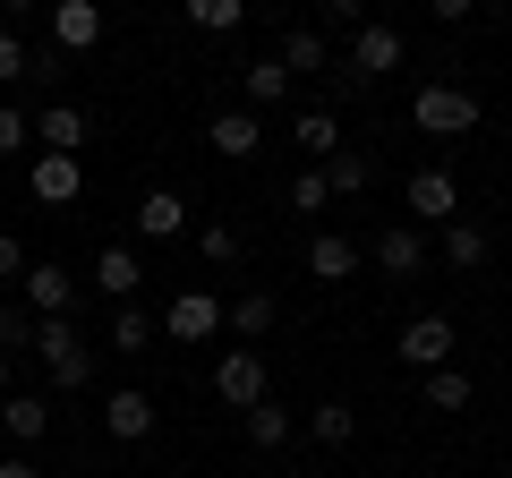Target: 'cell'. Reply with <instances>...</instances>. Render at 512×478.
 <instances>
[{"label": "cell", "instance_id": "6da1fadb", "mask_svg": "<svg viewBox=\"0 0 512 478\" xmlns=\"http://www.w3.org/2000/svg\"><path fill=\"white\" fill-rule=\"evenodd\" d=\"M410 129L453 146V137H470V129H478V94H470V86H444V77H436V86L410 94Z\"/></svg>", "mask_w": 512, "mask_h": 478}, {"label": "cell", "instance_id": "7a4b0ae2", "mask_svg": "<svg viewBox=\"0 0 512 478\" xmlns=\"http://www.w3.org/2000/svg\"><path fill=\"white\" fill-rule=\"evenodd\" d=\"M35 350H43V368H52L60 393H86V385H94V342L69 325V316H43V325H35Z\"/></svg>", "mask_w": 512, "mask_h": 478}, {"label": "cell", "instance_id": "3957f363", "mask_svg": "<svg viewBox=\"0 0 512 478\" xmlns=\"http://www.w3.org/2000/svg\"><path fill=\"white\" fill-rule=\"evenodd\" d=\"M214 393H222V402L239 410V419H248L256 402H274V368H265V350L231 342V350H222V359H214Z\"/></svg>", "mask_w": 512, "mask_h": 478}, {"label": "cell", "instance_id": "277c9868", "mask_svg": "<svg viewBox=\"0 0 512 478\" xmlns=\"http://www.w3.org/2000/svg\"><path fill=\"white\" fill-rule=\"evenodd\" d=\"M393 350H402V368H419V376H436V368H453V350H461V333H453V316H410L402 333H393Z\"/></svg>", "mask_w": 512, "mask_h": 478}, {"label": "cell", "instance_id": "5b68a950", "mask_svg": "<svg viewBox=\"0 0 512 478\" xmlns=\"http://www.w3.org/2000/svg\"><path fill=\"white\" fill-rule=\"evenodd\" d=\"M402 197H410V214H419V222H436V231H444V222H461V180H453L444 163L410 171V188H402Z\"/></svg>", "mask_w": 512, "mask_h": 478}, {"label": "cell", "instance_id": "8992f818", "mask_svg": "<svg viewBox=\"0 0 512 478\" xmlns=\"http://www.w3.org/2000/svg\"><path fill=\"white\" fill-rule=\"evenodd\" d=\"M402 52H410V43H402V26H376V18H367L359 35H350V69H342V77H359V86H367V77L402 69Z\"/></svg>", "mask_w": 512, "mask_h": 478}, {"label": "cell", "instance_id": "52a82bcc", "mask_svg": "<svg viewBox=\"0 0 512 478\" xmlns=\"http://www.w3.org/2000/svg\"><path fill=\"white\" fill-rule=\"evenodd\" d=\"M154 419H163V410H154V393H146V385H120V393L103 402V436H111V444H146V436H154Z\"/></svg>", "mask_w": 512, "mask_h": 478}, {"label": "cell", "instance_id": "ba28073f", "mask_svg": "<svg viewBox=\"0 0 512 478\" xmlns=\"http://www.w3.org/2000/svg\"><path fill=\"white\" fill-rule=\"evenodd\" d=\"M205 146H214L222 163H256V154H265V120H256V111H214V120H205Z\"/></svg>", "mask_w": 512, "mask_h": 478}, {"label": "cell", "instance_id": "9c48e42d", "mask_svg": "<svg viewBox=\"0 0 512 478\" xmlns=\"http://www.w3.org/2000/svg\"><path fill=\"white\" fill-rule=\"evenodd\" d=\"M18 291H26V316H35V325H43V316H69V308H77V274H69V265H26Z\"/></svg>", "mask_w": 512, "mask_h": 478}, {"label": "cell", "instance_id": "30bf717a", "mask_svg": "<svg viewBox=\"0 0 512 478\" xmlns=\"http://www.w3.org/2000/svg\"><path fill=\"white\" fill-rule=\"evenodd\" d=\"M163 333H171V342H214V333H222V299L214 291H180L163 308Z\"/></svg>", "mask_w": 512, "mask_h": 478}, {"label": "cell", "instance_id": "8fae6325", "mask_svg": "<svg viewBox=\"0 0 512 478\" xmlns=\"http://www.w3.org/2000/svg\"><path fill=\"white\" fill-rule=\"evenodd\" d=\"M291 146L316 154V171L342 154V120H333V103H299V111H291Z\"/></svg>", "mask_w": 512, "mask_h": 478}, {"label": "cell", "instance_id": "7c38bea8", "mask_svg": "<svg viewBox=\"0 0 512 478\" xmlns=\"http://www.w3.org/2000/svg\"><path fill=\"white\" fill-rule=\"evenodd\" d=\"M26 188H35V205H77L86 197V171H77V154H35Z\"/></svg>", "mask_w": 512, "mask_h": 478}, {"label": "cell", "instance_id": "4fadbf2b", "mask_svg": "<svg viewBox=\"0 0 512 478\" xmlns=\"http://www.w3.org/2000/svg\"><path fill=\"white\" fill-rule=\"evenodd\" d=\"M291 86H299V77L282 69V60H248V69H239V111H256V120H265L274 103H291Z\"/></svg>", "mask_w": 512, "mask_h": 478}, {"label": "cell", "instance_id": "5bb4252c", "mask_svg": "<svg viewBox=\"0 0 512 478\" xmlns=\"http://www.w3.org/2000/svg\"><path fill=\"white\" fill-rule=\"evenodd\" d=\"M0 436L18 444V453H35V444L52 436V402H43V393H9V402H0Z\"/></svg>", "mask_w": 512, "mask_h": 478}, {"label": "cell", "instance_id": "9a60e30c", "mask_svg": "<svg viewBox=\"0 0 512 478\" xmlns=\"http://www.w3.org/2000/svg\"><path fill=\"white\" fill-rule=\"evenodd\" d=\"M103 43V9L94 0H52V52H94Z\"/></svg>", "mask_w": 512, "mask_h": 478}, {"label": "cell", "instance_id": "2e32d148", "mask_svg": "<svg viewBox=\"0 0 512 478\" xmlns=\"http://www.w3.org/2000/svg\"><path fill=\"white\" fill-rule=\"evenodd\" d=\"M376 265H384V274H393V282L427 274V231H419V222H393V231L376 239Z\"/></svg>", "mask_w": 512, "mask_h": 478}, {"label": "cell", "instance_id": "e0dca14e", "mask_svg": "<svg viewBox=\"0 0 512 478\" xmlns=\"http://www.w3.org/2000/svg\"><path fill=\"white\" fill-rule=\"evenodd\" d=\"M137 282H146V265H137V248H120V239H111L103 257H94V291H103L111 308H128V299H137Z\"/></svg>", "mask_w": 512, "mask_h": 478}, {"label": "cell", "instance_id": "ac0fdd59", "mask_svg": "<svg viewBox=\"0 0 512 478\" xmlns=\"http://www.w3.org/2000/svg\"><path fill=\"white\" fill-rule=\"evenodd\" d=\"M137 231L146 239H180L188 231V197L180 188H146V197H137Z\"/></svg>", "mask_w": 512, "mask_h": 478}, {"label": "cell", "instance_id": "d6986e66", "mask_svg": "<svg viewBox=\"0 0 512 478\" xmlns=\"http://www.w3.org/2000/svg\"><path fill=\"white\" fill-rule=\"evenodd\" d=\"M308 274H316V282H350V274H359V239L316 231V239H308Z\"/></svg>", "mask_w": 512, "mask_h": 478}, {"label": "cell", "instance_id": "ffe728a7", "mask_svg": "<svg viewBox=\"0 0 512 478\" xmlns=\"http://www.w3.org/2000/svg\"><path fill=\"white\" fill-rule=\"evenodd\" d=\"M274 60H282L291 77H325V69H333V52H325V26H291Z\"/></svg>", "mask_w": 512, "mask_h": 478}, {"label": "cell", "instance_id": "44dd1931", "mask_svg": "<svg viewBox=\"0 0 512 478\" xmlns=\"http://www.w3.org/2000/svg\"><path fill=\"white\" fill-rule=\"evenodd\" d=\"M436 248H444V265H453V274H478V265L495 257V239L478 231V222H444V239H436Z\"/></svg>", "mask_w": 512, "mask_h": 478}, {"label": "cell", "instance_id": "7402d4cb", "mask_svg": "<svg viewBox=\"0 0 512 478\" xmlns=\"http://www.w3.org/2000/svg\"><path fill=\"white\" fill-rule=\"evenodd\" d=\"M222 333H239V342H265V333H274V299H265V291H239L231 299V308H222Z\"/></svg>", "mask_w": 512, "mask_h": 478}, {"label": "cell", "instance_id": "603a6c76", "mask_svg": "<svg viewBox=\"0 0 512 478\" xmlns=\"http://www.w3.org/2000/svg\"><path fill=\"white\" fill-rule=\"evenodd\" d=\"M35 137H43V154H77V146H86V111H77V103H43Z\"/></svg>", "mask_w": 512, "mask_h": 478}, {"label": "cell", "instance_id": "cb8c5ba5", "mask_svg": "<svg viewBox=\"0 0 512 478\" xmlns=\"http://www.w3.org/2000/svg\"><path fill=\"white\" fill-rule=\"evenodd\" d=\"M239 427H248V444H256V453H282V444H291V410H282V402H256L248 410V419H239Z\"/></svg>", "mask_w": 512, "mask_h": 478}, {"label": "cell", "instance_id": "d4e9b609", "mask_svg": "<svg viewBox=\"0 0 512 478\" xmlns=\"http://www.w3.org/2000/svg\"><path fill=\"white\" fill-rule=\"evenodd\" d=\"M325 188H333V197H359V188H376V154L342 146V154L325 163Z\"/></svg>", "mask_w": 512, "mask_h": 478}, {"label": "cell", "instance_id": "484cf974", "mask_svg": "<svg viewBox=\"0 0 512 478\" xmlns=\"http://www.w3.org/2000/svg\"><path fill=\"white\" fill-rule=\"evenodd\" d=\"M308 436L325 444V453H342V444L359 436V410H350V402H316V410H308Z\"/></svg>", "mask_w": 512, "mask_h": 478}, {"label": "cell", "instance_id": "4316f807", "mask_svg": "<svg viewBox=\"0 0 512 478\" xmlns=\"http://www.w3.org/2000/svg\"><path fill=\"white\" fill-rule=\"evenodd\" d=\"M154 333H163V325H154L146 308H111V350H120V359H137V350H154Z\"/></svg>", "mask_w": 512, "mask_h": 478}, {"label": "cell", "instance_id": "83f0119b", "mask_svg": "<svg viewBox=\"0 0 512 478\" xmlns=\"http://www.w3.org/2000/svg\"><path fill=\"white\" fill-rule=\"evenodd\" d=\"M419 402H427V410H470V368H436V376H419Z\"/></svg>", "mask_w": 512, "mask_h": 478}, {"label": "cell", "instance_id": "f1b7e54d", "mask_svg": "<svg viewBox=\"0 0 512 478\" xmlns=\"http://www.w3.org/2000/svg\"><path fill=\"white\" fill-rule=\"evenodd\" d=\"M188 26H197V35H239L248 9H239V0H188Z\"/></svg>", "mask_w": 512, "mask_h": 478}, {"label": "cell", "instance_id": "f546056e", "mask_svg": "<svg viewBox=\"0 0 512 478\" xmlns=\"http://www.w3.org/2000/svg\"><path fill=\"white\" fill-rule=\"evenodd\" d=\"M325 197H333V188H325V171H299V180H291V197H282V205H291L299 222H316V214H325Z\"/></svg>", "mask_w": 512, "mask_h": 478}, {"label": "cell", "instance_id": "4dcf8cb0", "mask_svg": "<svg viewBox=\"0 0 512 478\" xmlns=\"http://www.w3.org/2000/svg\"><path fill=\"white\" fill-rule=\"evenodd\" d=\"M18 350H35V316H26V299H18V308H0V359H18Z\"/></svg>", "mask_w": 512, "mask_h": 478}, {"label": "cell", "instance_id": "1f68e13d", "mask_svg": "<svg viewBox=\"0 0 512 478\" xmlns=\"http://www.w3.org/2000/svg\"><path fill=\"white\" fill-rule=\"evenodd\" d=\"M197 257L205 265H231L239 257V231H231V222H205V231H197Z\"/></svg>", "mask_w": 512, "mask_h": 478}, {"label": "cell", "instance_id": "d6a6232c", "mask_svg": "<svg viewBox=\"0 0 512 478\" xmlns=\"http://www.w3.org/2000/svg\"><path fill=\"white\" fill-rule=\"evenodd\" d=\"M26 69H35V60H26V43L18 35H9V26H0V86H18V77Z\"/></svg>", "mask_w": 512, "mask_h": 478}, {"label": "cell", "instance_id": "836d02e7", "mask_svg": "<svg viewBox=\"0 0 512 478\" xmlns=\"http://www.w3.org/2000/svg\"><path fill=\"white\" fill-rule=\"evenodd\" d=\"M26 137H35V129H26V120H18V111H9V103H0V154H18V146H26Z\"/></svg>", "mask_w": 512, "mask_h": 478}, {"label": "cell", "instance_id": "e575fe53", "mask_svg": "<svg viewBox=\"0 0 512 478\" xmlns=\"http://www.w3.org/2000/svg\"><path fill=\"white\" fill-rule=\"evenodd\" d=\"M0 282H26V248L9 231H0Z\"/></svg>", "mask_w": 512, "mask_h": 478}, {"label": "cell", "instance_id": "d590c367", "mask_svg": "<svg viewBox=\"0 0 512 478\" xmlns=\"http://www.w3.org/2000/svg\"><path fill=\"white\" fill-rule=\"evenodd\" d=\"M0 478H43V470H35V453H0Z\"/></svg>", "mask_w": 512, "mask_h": 478}, {"label": "cell", "instance_id": "8d00e7d4", "mask_svg": "<svg viewBox=\"0 0 512 478\" xmlns=\"http://www.w3.org/2000/svg\"><path fill=\"white\" fill-rule=\"evenodd\" d=\"M9 393H18V385H9V359H0V402H9Z\"/></svg>", "mask_w": 512, "mask_h": 478}, {"label": "cell", "instance_id": "74e56055", "mask_svg": "<svg viewBox=\"0 0 512 478\" xmlns=\"http://www.w3.org/2000/svg\"><path fill=\"white\" fill-rule=\"evenodd\" d=\"M163 478H188V470H163Z\"/></svg>", "mask_w": 512, "mask_h": 478}]
</instances>
